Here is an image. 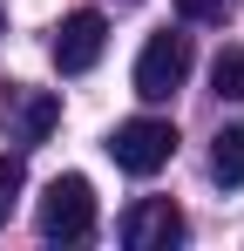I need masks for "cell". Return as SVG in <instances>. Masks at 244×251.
<instances>
[{
    "mask_svg": "<svg viewBox=\"0 0 244 251\" xmlns=\"http://www.w3.org/2000/svg\"><path fill=\"white\" fill-rule=\"evenodd\" d=\"M210 88H217L224 102H244V48H224V54L210 61Z\"/></svg>",
    "mask_w": 244,
    "mask_h": 251,
    "instance_id": "8",
    "label": "cell"
},
{
    "mask_svg": "<svg viewBox=\"0 0 244 251\" xmlns=\"http://www.w3.org/2000/svg\"><path fill=\"white\" fill-rule=\"evenodd\" d=\"M0 123H7V143L34 150V143H48V129L61 123V95H48V88H7Z\"/></svg>",
    "mask_w": 244,
    "mask_h": 251,
    "instance_id": "5",
    "label": "cell"
},
{
    "mask_svg": "<svg viewBox=\"0 0 244 251\" xmlns=\"http://www.w3.org/2000/svg\"><path fill=\"white\" fill-rule=\"evenodd\" d=\"M0 217H7V190H0Z\"/></svg>",
    "mask_w": 244,
    "mask_h": 251,
    "instance_id": "10",
    "label": "cell"
},
{
    "mask_svg": "<svg viewBox=\"0 0 244 251\" xmlns=\"http://www.w3.org/2000/svg\"><path fill=\"white\" fill-rule=\"evenodd\" d=\"M183 75H190V34H149L143 41V54H136V95L143 102H170L176 88H183Z\"/></svg>",
    "mask_w": 244,
    "mask_h": 251,
    "instance_id": "3",
    "label": "cell"
},
{
    "mask_svg": "<svg viewBox=\"0 0 244 251\" xmlns=\"http://www.w3.org/2000/svg\"><path fill=\"white\" fill-rule=\"evenodd\" d=\"M0 27H7V14H0Z\"/></svg>",
    "mask_w": 244,
    "mask_h": 251,
    "instance_id": "11",
    "label": "cell"
},
{
    "mask_svg": "<svg viewBox=\"0 0 244 251\" xmlns=\"http://www.w3.org/2000/svg\"><path fill=\"white\" fill-rule=\"evenodd\" d=\"M183 21H224V0H176Z\"/></svg>",
    "mask_w": 244,
    "mask_h": 251,
    "instance_id": "9",
    "label": "cell"
},
{
    "mask_svg": "<svg viewBox=\"0 0 244 251\" xmlns=\"http://www.w3.org/2000/svg\"><path fill=\"white\" fill-rule=\"evenodd\" d=\"M34 224L54 245H81L95 231V190H88V176H54L41 190V204H34Z\"/></svg>",
    "mask_w": 244,
    "mask_h": 251,
    "instance_id": "1",
    "label": "cell"
},
{
    "mask_svg": "<svg viewBox=\"0 0 244 251\" xmlns=\"http://www.w3.org/2000/svg\"><path fill=\"white\" fill-rule=\"evenodd\" d=\"M210 176H217L224 190H238V183H244V123L217 129V143H210Z\"/></svg>",
    "mask_w": 244,
    "mask_h": 251,
    "instance_id": "7",
    "label": "cell"
},
{
    "mask_svg": "<svg viewBox=\"0 0 244 251\" xmlns=\"http://www.w3.org/2000/svg\"><path fill=\"white\" fill-rule=\"evenodd\" d=\"M109 156H116V170H129V176H156V170L176 156V129L163 123V116L116 123V136H109Z\"/></svg>",
    "mask_w": 244,
    "mask_h": 251,
    "instance_id": "2",
    "label": "cell"
},
{
    "mask_svg": "<svg viewBox=\"0 0 244 251\" xmlns=\"http://www.w3.org/2000/svg\"><path fill=\"white\" fill-rule=\"evenodd\" d=\"M176 238H183V210L170 204V197L129 204V217H122V245H129V251H170Z\"/></svg>",
    "mask_w": 244,
    "mask_h": 251,
    "instance_id": "6",
    "label": "cell"
},
{
    "mask_svg": "<svg viewBox=\"0 0 244 251\" xmlns=\"http://www.w3.org/2000/svg\"><path fill=\"white\" fill-rule=\"evenodd\" d=\"M102 48H109V21H102L95 7H81V14H68V21L54 27V68H61V75H88V68L102 61Z\"/></svg>",
    "mask_w": 244,
    "mask_h": 251,
    "instance_id": "4",
    "label": "cell"
}]
</instances>
